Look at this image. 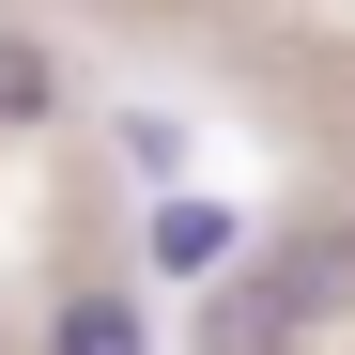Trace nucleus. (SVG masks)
I'll return each mask as SVG.
<instances>
[{"instance_id": "1", "label": "nucleus", "mask_w": 355, "mask_h": 355, "mask_svg": "<svg viewBox=\"0 0 355 355\" xmlns=\"http://www.w3.org/2000/svg\"><path fill=\"white\" fill-rule=\"evenodd\" d=\"M248 278L278 293V324H293V340H309V324H340V309H355V216H309V232H278Z\"/></svg>"}, {"instance_id": "2", "label": "nucleus", "mask_w": 355, "mask_h": 355, "mask_svg": "<svg viewBox=\"0 0 355 355\" xmlns=\"http://www.w3.org/2000/svg\"><path fill=\"white\" fill-rule=\"evenodd\" d=\"M155 263H170V278H201V293H216L232 263H248V232H232L216 201H155Z\"/></svg>"}, {"instance_id": "3", "label": "nucleus", "mask_w": 355, "mask_h": 355, "mask_svg": "<svg viewBox=\"0 0 355 355\" xmlns=\"http://www.w3.org/2000/svg\"><path fill=\"white\" fill-rule=\"evenodd\" d=\"M201 355H293V324H278V293L232 263L216 293H201Z\"/></svg>"}, {"instance_id": "4", "label": "nucleus", "mask_w": 355, "mask_h": 355, "mask_svg": "<svg viewBox=\"0 0 355 355\" xmlns=\"http://www.w3.org/2000/svg\"><path fill=\"white\" fill-rule=\"evenodd\" d=\"M46 355H139V309H124V293H62Z\"/></svg>"}, {"instance_id": "5", "label": "nucleus", "mask_w": 355, "mask_h": 355, "mask_svg": "<svg viewBox=\"0 0 355 355\" xmlns=\"http://www.w3.org/2000/svg\"><path fill=\"white\" fill-rule=\"evenodd\" d=\"M0 108H46V62H31V46H0Z\"/></svg>"}]
</instances>
